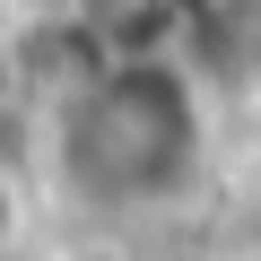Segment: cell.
I'll list each match as a JSON object with an SVG mask.
<instances>
[{
	"mask_svg": "<svg viewBox=\"0 0 261 261\" xmlns=\"http://www.w3.org/2000/svg\"><path fill=\"white\" fill-rule=\"evenodd\" d=\"M218 166V96L183 44H96L44 87L35 174L87 226H148L200 200Z\"/></svg>",
	"mask_w": 261,
	"mask_h": 261,
	"instance_id": "6da1fadb",
	"label": "cell"
},
{
	"mask_svg": "<svg viewBox=\"0 0 261 261\" xmlns=\"http://www.w3.org/2000/svg\"><path fill=\"white\" fill-rule=\"evenodd\" d=\"M44 174H35V157L18 166L9 148H0V261H35V218H44Z\"/></svg>",
	"mask_w": 261,
	"mask_h": 261,
	"instance_id": "7a4b0ae2",
	"label": "cell"
},
{
	"mask_svg": "<svg viewBox=\"0 0 261 261\" xmlns=\"http://www.w3.org/2000/svg\"><path fill=\"white\" fill-rule=\"evenodd\" d=\"M44 9H70V18H113V9H130V0H44Z\"/></svg>",
	"mask_w": 261,
	"mask_h": 261,
	"instance_id": "3957f363",
	"label": "cell"
},
{
	"mask_svg": "<svg viewBox=\"0 0 261 261\" xmlns=\"http://www.w3.org/2000/svg\"><path fill=\"white\" fill-rule=\"evenodd\" d=\"M226 261H261V252H226Z\"/></svg>",
	"mask_w": 261,
	"mask_h": 261,
	"instance_id": "277c9868",
	"label": "cell"
},
{
	"mask_svg": "<svg viewBox=\"0 0 261 261\" xmlns=\"http://www.w3.org/2000/svg\"><path fill=\"white\" fill-rule=\"evenodd\" d=\"M0 9H18V0H0Z\"/></svg>",
	"mask_w": 261,
	"mask_h": 261,
	"instance_id": "5b68a950",
	"label": "cell"
},
{
	"mask_svg": "<svg viewBox=\"0 0 261 261\" xmlns=\"http://www.w3.org/2000/svg\"><path fill=\"white\" fill-rule=\"evenodd\" d=\"M0 61H9V53H0Z\"/></svg>",
	"mask_w": 261,
	"mask_h": 261,
	"instance_id": "8992f818",
	"label": "cell"
}]
</instances>
